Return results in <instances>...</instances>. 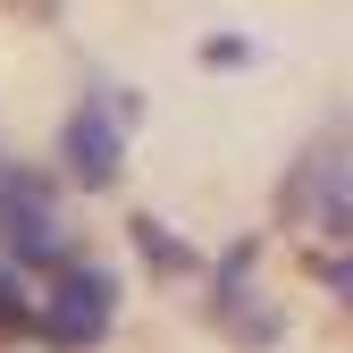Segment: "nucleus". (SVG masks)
Returning a JSON list of instances; mask_svg holds the SVG:
<instances>
[{
  "mask_svg": "<svg viewBox=\"0 0 353 353\" xmlns=\"http://www.w3.org/2000/svg\"><path fill=\"white\" fill-rule=\"evenodd\" d=\"M110 320H118V278L101 270V261H68V270L51 278V294L34 303V336H42V345H59V353L101 345Z\"/></svg>",
  "mask_w": 353,
  "mask_h": 353,
  "instance_id": "1",
  "label": "nucleus"
},
{
  "mask_svg": "<svg viewBox=\"0 0 353 353\" xmlns=\"http://www.w3.org/2000/svg\"><path fill=\"white\" fill-rule=\"evenodd\" d=\"M59 160H68V185H84V194H110L118 185V168H126V126L84 93L76 110H68V126H59Z\"/></svg>",
  "mask_w": 353,
  "mask_h": 353,
  "instance_id": "2",
  "label": "nucleus"
},
{
  "mask_svg": "<svg viewBox=\"0 0 353 353\" xmlns=\"http://www.w3.org/2000/svg\"><path fill=\"white\" fill-rule=\"evenodd\" d=\"M135 252H143V270H160V278H194V270H202V261H194V244L176 236L168 219H152V210L135 219Z\"/></svg>",
  "mask_w": 353,
  "mask_h": 353,
  "instance_id": "3",
  "label": "nucleus"
},
{
  "mask_svg": "<svg viewBox=\"0 0 353 353\" xmlns=\"http://www.w3.org/2000/svg\"><path fill=\"white\" fill-rule=\"evenodd\" d=\"M0 328H17V336H34V294H26V278L0 261Z\"/></svg>",
  "mask_w": 353,
  "mask_h": 353,
  "instance_id": "4",
  "label": "nucleus"
},
{
  "mask_svg": "<svg viewBox=\"0 0 353 353\" xmlns=\"http://www.w3.org/2000/svg\"><path fill=\"white\" fill-rule=\"evenodd\" d=\"M244 59H252L244 34H210V42H202V68H244Z\"/></svg>",
  "mask_w": 353,
  "mask_h": 353,
  "instance_id": "5",
  "label": "nucleus"
}]
</instances>
